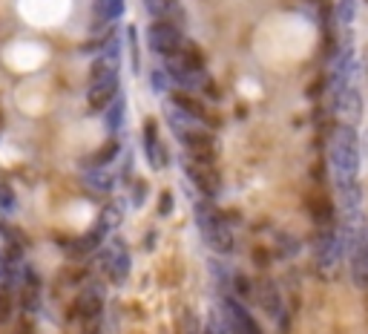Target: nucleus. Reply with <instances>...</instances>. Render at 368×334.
Segmentation results:
<instances>
[{
    "label": "nucleus",
    "instance_id": "nucleus-10",
    "mask_svg": "<svg viewBox=\"0 0 368 334\" xmlns=\"http://www.w3.org/2000/svg\"><path fill=\"white\" fill-rule=\"evenodd\" d=\"M144 153H147V162H150L153 170H164L167 167V150L159 139V127L153 121L144 124Z\"/></svg>",
    "mask_w": 368,
    "mask_h": 334
},
{
    "label": "nucleus",
    "instance_id": "nucleus-17",
    "mask_svg": "<svg viewBox=\"0 0 368 334\" xmlns=\"http://www.w3.org/2000/svg\"><path fill=\"white\" fill-rule=\"evenodd\" d=\"M101 236H104V234H101L98 228H95V231H87V234H81L78 239L69 242V251L75 254V256H90V254L101 245Z\"/></svg>",
    "mask_w": 368,
    "mask_h": 334
},
{
    "label": "nucleus",
    "instance_id": "nucleus-12",
    "mask_svg": "<svg viewBox=\"0 0 368 334\" xmlns=\"http://www.w3.org/2000/svg\"><path fill=\"white\" fill-rule=\"evenodd\" d=\"M104 271H107V277L112 283H124L127 280V274H130V254H127V248L121 242H115L110 248V254L104 259Z\"/></svg>",
    "mask_w": 368,
    "mask_h": 334
},
{
    "label": "nucleus",
    "instance_id": "nucleus-31",
    "mask_svg": "<svg viewBox=\"0 0 368 334\" xmlns=\"http://www.w3.org/2000/svg\"><path fill=\"white\" fill-rule=\"evenodd\" d=\"M12 205H15V199H12L9 187H0V208H6V211H12Z\"/></svg>",
    "mask_w": 368,
    "mask_h": 334
},
{
    "label": "nucleus",
    "instance_id": "nucleus-26",
    "mask_svg": "<svg viewBox=\"0 0 368 334\" xmlns=\"http://www.w3.org/2000/svg\"><path fill=\"white\" fill-rule=\"evenodd\" d=\"M150 84H153L156 93H167V90H170V75H167V70H153V73H150Z\"/></svg>",
    "mask_w": 368,
    "mask_h": 334
},
{
    "label": "nucleus",
    "instance_id": "nucleus-19",
    "mask_svg": "<svg viewBox=\"0 0 368 334\" xmlns=\"http://www.w3.org/2000/svg\"><path fill=\"white\" fill-rule=\"evenodd\" d=\"M118 153H121V142H118V139H110V142H104V147L90 159V167H110V165L118 159Z\"/></svg>",
    "mask_w": 368,
    "mask_h": 334
},
{
    "label": "nucleus",
    "instance_id": "nucleus-16",
    "mask_svg": "<svg viewBox=\"0 0 368 334\" xmlns=\"http://www.w3.org/2000/svg\"><path fill=\"white\" fill-rule=\"evenodd\" d=\"M127 0H95V18L98 24H115L124 15Z\"/></svg>",
    "mask_w": 368,
    "mask_h": 334
},
{
    "label": "nucleus",
    "instance_id": "nucleus-29",
    "mask_svg": "<svg viewBox=\"0 0 368 334\" xmlns=\"http://www.w3.org/2000/svg\"><path fill=\"white\" fill-rule=\"evenodd\" d=\"M144 199H147V182H144V179H138V182L132 184V205H135V208H141V205H144Z\"/></svg>",
    "mask_w": 368,
    "mask_h": 334
},
{
    "label": "nucleus",
    "instance_id": "nucleus-23",
    "mask_svg": "<svg viewBox=\"0 0 368 334\" xmlns=\"http://www.w3.org/2000/svg\"><path fill=\"white\" fill-rule=\"evenodd\" d=\"M173 104H176L179 110H184L187 115H193V118H204V110H201L187 93H173Z\"/></svg>",
    "mask_w": 368,
    "mask_h": 334
},
{
    "label": "nucleus",
    "instance_id": "nucleus-5",
    "mask_svg": "<svg viewBox=\"0 0 368 334\" xmlns=\"http://www.w3.org/2000/svg\"><path fill=\"white\" fill-rule=\"evenodd\" d=\"M253 294H256L259 306L276 320L279 334H288V331H290V317H288V311H285V303H282V294H279L276 283H273V280H262V283L253 288Z\"/></svg>",
    "mask_w": 368,
    "mask_h": 334
},
{
    "label": "nucleus",
    "instance_id": "nucleus-9",
    "mask_svg": "<svg viewBox=\"0 0 368 334\" xmlns=\"http://www.w3.org/2000/svg\"><path fill=\"white\" fill-rule=\"evenodd\" d=\"M118 63H121V46H118L115 38H110V41L104 43V49L98 52V58L93 61V66H90V81L115 75V73H118Z\"/></svg>",
    "mask_w": 368,
    "mask_h": 334
},
{
    "label": "nucleus",
    "instance_id": "nucleus-3",
    "mask_svg": "<svg viewBox=\"0 0 368 334\" xmlns=\"http://www.w3.org/2000/svg\"><path fill=\"white\" fill-rule=\"evenodd\" d=\"M314 254H317V268H320L322 274L337 271V265H340V259H342V254H345V245H342V236L334 231V225H328V228H322V231L317 234Z\"/></svg>",
    "mask_w": 368,
    "mask_h": 334
},
{
    "label": "nucleus",
    "instance_id": "nucleus-20",
    "mask_svg": "<svg viewBox=\"0 0 368 334\" xmlns=\"http://www.w3.org/2000/svg\"><path fill=\"white\" fill-rule=\"evenodd\" d=\"M179 63L184 66L187 73H201L204 70V55L196 49V46H182V52H179Z\"/></svg>",
    "mask_w": 368,
    "mask_h": 334
},
{
    "label": "nucleus",
    "instance_id": "nucleus-14",
    "mask_svg": "<svg viewBox=\"0 0 368 334\" xmlns=\"http://www.w3.org/2000/svg\"><path fill=\"white\" fill-rule=\"evenodd\" d=\"M84 184L93 187V190H98V193H110L115 187V173L110 167H87Z\"/></svg>",
    "mask_w": 368,
    "mask_h": 334
},
{
    "label": "nucleus",
    "instance_id": "nucleus-11",
    "mask_svg": "<svg viewBox=\"0 0 368 334\" xmlns=\"http://www.w3.org/2000/svg\"><path fill=\"white\" fill-rule=\"evenodd\" d=\"M351 256V277H354V286L357 288H368V234L357 239V245L348 251Z\"/></svg>",
    "mask_w": 368,
    "mask_h": 334
},
{
    "label": "nucleus",
    "instance_id": "nucleus-6",
    "mask_svg": "<svg viewBox=\"0 0 368 334\" xmlns=\"http://www.w3.org/2000/svg\"><path fill=\"white\" fill-rule=\"evenodd\" d=\"M184 173L190 176V182H193L207 199H213L219 190H222V176H219L216 167H210L207 162H187V165H184Z\"/></svg>",
    "mask_w": 368,
    "mask_h": 334
},
{
    "label": "nucleus",
    "instance_id": "nucleus-22",
    "mask_svg": "<svg viewBox=\"0 0 368 334\" xmlns=\"http://www.w3.org/2000/svg\"><path fill=\"white\" fill-rule=\"evenodd\" d=\"M311 211H314V219H317L322 228L334 225V208L325 202V199H311Z\"/></svg>",
    "mask_w": 368,
    "mask_h": 334
},
{
    "label": "nucleus",
    "instance_id": "nucleus-7",
    "mask_svg": "<svg viewBox=\"0 0 368 334\" xmlns=\"http://www.w3.org/2000/svg\"><path fill=\"white\" fill-rule=\"evenodd\" d=\"M121 93V75H107V78H98V81H90V90H87V104L93 110H107L112 104V98Z\"/></svg>",
    "mask_w": 368,
    "mask_h": 334
},
{
    "label": "nucleus",
    "instance_id": "nucleus-21",
    "mask_svg": "<svg viewBox=\"0 0 368 334\" xmlns=\"http://www.w3.org/2000/svg\"><path fill=\"white\" fill-rule=\"evenodd\" d=\"M38 303H41V286H38L35 277H29V283L23 286V294H21V308L23 311H35Z\"/></svg>",
    "mask_w": 368,
    "mask_h": 334
},
{
    "label": "nucleus",
    "instance_id": "nucleus-15",
    "mask_svg": "<svg viewBox=\"0 0 368 334\" xmlns=\"http://www.w3.org/2000/svg\"><path fill=\"white\" fill-rule=\"evenodd\" d=\"M359 110H362V104H359V93L354 87H348V90H342L337 95V113L345 121H357L359 118Z\"/></svg>",
    "mask_w": 368,
    "mask_h": 334
},
{
    "label": "nucleus",
    "instance_id": "nucleus-4",
    "mask_svg": "<svg viewBox=\"0 0 368 334\" xmlns=\"http://www.w3.org/2000/svg\"><path fill=\"white\" fill-rule=\"evenodd\" d=\"M147 43H150V52L162 55V58H176L182 52V35L170 21H156L147 29Z\"/></svg>",
    "mask_w": 368,
    "mask_h": 334
},
{
    "label": "nucleus",
    "instance_id": "nucleus-30",
    "mask_svg": "<svg viewBox=\"0 0 368 334\" xmlns=\"http://www.w3.org/2000/svg\"><path fill=\"white\" fill-rule=\"evenodd\" d=\"M159 214H162V216H170V214H173V193H167V190L162 193V199H159Z\"/></svg>",
    "mask_w": 368,
    "mask_h": 334
},
{
    "label": "nucleus",
    "instance_id": "nucleus-18",
    "mask_svg": "<svg viewBox=\"0 0 368 334\" xmlns=\"http://www.w3.org/2000/svg\"><path fill=\"white\" fill-rule=\"evenodd\" d=\"M124 113H127V101H124V95L118 93V95L112 98V104L107 107V121H104L107 132H118V130L124 127Z\"/></svg>",
    "mask_w": 368,
    "mask_h": 334
},
{
    "label": "nucleus",
    "instance_id": "nucleus-1",
    "mask_svg": "<svg viewBox=\"0 0 368 334\" xmlns=\"http://www.w3.org/2000/svg\"><path fill=\"white\" fill-rule=\"evenodd\" d=\"M331 176L337 184V193L359 187V139L351 124H342L331 136Z\"/></svg>",
    "mask_w": 368,
    "mask_h": 334
},
{
    "label": "nucleus",
    "instance_id": "nucleus-24",
    "mask_svg": "<svg viewBox=\"0 0 368 334\" xmlns=\"http://www.w3.org/2000/svg\"><path fill=\"white\" fill-rule=\"evenodd\" d=\"M118 222H121V208H118V205H110V208H104V214H101L98 231H101V234H110V231L118 228Z\"/></svg>",
    "mask_w": 368,
    "mask_h": 334
},
{
    "label": "nucleus",
    "instance_id": "nucleus-8",
    "mask_svg": "<svg viewBox=\"0 0 368 334\" xmlns=\"http://www.w3.org/2000/svg\"><path fill=\"white\" fill-rule=\"evenodd\" d=\"M222 308H225V314L231 317V323H233L242 334H265V331H262V325L253 320V314L248 311V306H245L239 297L225 294V297H222Z\"/></svg>",
    "mask_w": 368,
    "mask_h": 334
},
{
    "label": "nucleus",
    "instance_id": "nucleus-27",
    "mask_svg": "<svg viewBox=\"0 0 368 334\" xmlns=\"http://www.w3.org/2000/svg\"><path fill=\"white\" fill-rule=\"evenodd\" d=\"M276 242H279V254L282 256H293V254H297L300 251V242L297 239H293V236H276Z\"/></svg>",
    "mask_w": 368,
    "mask_h": 334
},
{
    "label": "nucleus",
    "instance_id": "nucleus-13",
    "mask_svg": "<svg viewBox=\"0 0 368 334\" xmlns=\"http://www.w3.org/2000/svg\"><path fill=\"white\" fill-rule=\"evenodd\" d=\"M101 306H104V291L98 286H87L75 300V314L81 320H93L101 314Z\"/></svg>",
    "mask_w": 368,
    "mask_h": 334
},
{
    "label": "nucleus",
    "instance_id": "nucleus-25",
    "mask_svg": "<svg viewBox=\"0 0 368 334\" xmlns=\"http://www.w3.org/2000/svg\"><path fill=\"white\" fill-rule=\"evenodd\" d=\"M337 18H340V24H354V18H357V0H340L337 4Z\"/></svg>",
    "mask_w": 368,
    "mask_h": 334
},
{
    "label": "nucleus",
    "instance_id": "nucleus-28",
    "mask_svg": "<svg viewBox=\"0 0 368 334\" xmlns=\"http://www.w3.org/2000/svg\"><path fill=\"white\" fill-rule=\"evenodd\" d=\"M213 334H242V331H239V328L231 323V317L225 314L222 320H216V325H213Z\"/></svg>",
    "mask_w": 368,
    "mask_h": 334
},
{
    "label": "nucleus",
    "instance_id": "nucleus-32",
    "mask_svg": "<svg viewBox=\"0 0 368 334\" xmlns=\"http://www.w3.org/2000/svg\"><path fill=\"white\" fill-rule=\"evenodd\" d=\"M127 41H130V49H132V70L138 73V46H135V32H132V29H130Z\"/></svg>",
    "mask_w": 368,
    "mask_h": 334
},
{
    "label": "nucleus",
    "instance_id": "nucleus-2",
    "mask_svg": "<svg viewBox=\"0 0 368 334\" xmlns=\"http://www.w3.org/2000/svg\"><path fill=\"white\" fill-rule=\"evenodd\" d=\"M196 225L201 231V239L207 242V248H213L216 254H231L236 239H233V231L228 225V219L219 214L213 205L207 202H199L196 205Z\"/></svg>",
    "mask_w": 368,
    "mask_h": 334
},
{
    "label": "nucleus",
    "instance_id": "nucleus-33",
    "mask_svg": "<svg viewBox=\"0 0 368 334\" xmlns=\"http://www.w3.org/2000/svg\"><path fill=\"white\" fill-rule=\"evenodd\" d=\"M147 9H150L153 15H162L167 6H164V0H147Z\"/></svg>",
    "mask_w": 368,
    "mask_h": 334
}]
</instances>
